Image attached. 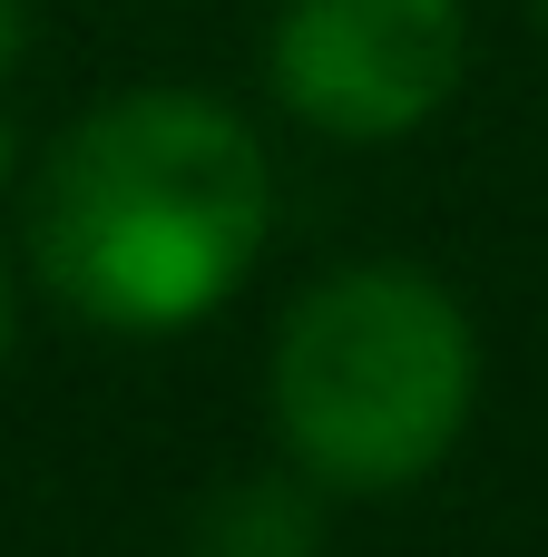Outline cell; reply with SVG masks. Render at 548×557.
<instances>
[{
	"instance_id": "cell-1",
	"label": "cell",
	"mask_w": 548,
	"mask_h": 557,
	"mask_svg": "<svg viewBox=\"0 0 548 557\" xmlns=\"http://www.w3.org/2000/svg\"><path fill=\"white\" fill-rule=\"evenodd\" d=\"M265 137L206 88H127L59 127L29 176V274L98 333L206 323L265 255Z\"/></svg>"
},
{
	"instance_id": "cell-2",
	"label": "cell",
	"mask_w": 548,
	"mask_h": 557,
	"mask_svg": "<svg viewBox=\"0 0 548 557\" xmlns=\"http://www.w3.org/2000/svg\"><path fill=\"white\" fill-rule=\"evenodd\" d=\"M275 441L333 499L412 490L451 460L480 401V333L412 264H343L275 333Z\"/></svg>"
},
{
	"instance_id": "cell-3",
	"label": "cell",
	"mask_w": 548,
	"mask_h": 557,
	"mask_svg": "<svg viewBox=\"0 0 548 557\" xmlns=\"http://www.w3.org/2000/svg\"><path fill=\"white\" fill-rule=\"evenodd\" d=\"M275 98L343 147H392L431 127L471 78L461 0H284L265 39Z\"/></svg>"
},
{
	"instance_id": "cell-4",
	"label": "cell",
	"mask_w": 548,
	"mask_h": 557,
	"mask_svg": "<svg viewBox=\"0 0 548 557\" xmlns=\"http://www.w3.org/2000/svg\"><path fill=\"white\" fill-rule=\"evenodd\" d=\"M186 557H324V509H314V480H235L196 509V539Z\"/></svg>"
},
{
	"instance_id": "cell-5",
	"label": "cell",
	"mask_w": 548,
	"mask_h": 557,
	"mask_svg": "<svg viewBox=\"0 0 548 557\" xmlns=\"http://www.w3.org/2000/svg\"><path fill=\"white\" fill-rule=\"evenodd\" d=\"M20 49H29V0H0V78L20 69Z\"/></svg>"
},
{
	"instance_id": "cell-6",
	"label": "cell",
	"mask_w": 548,
	"mask_h": 557,
	"mask_svg": "<svg viewBox=\"0 0 548 557\" xmlns=\"http://www.w3.org/2000/svg\"><path fill=\"white\" fill-rule=\"evenodd\" d=\"M10 176H20V137H10V117H0V196H10Z\"/></svg>"
},
{
	"instance_id": "cell-7",
	"label": "cell",
	"mask_w": 548,
	"mask_h": 557,
	"mask_svg": "<svg viewBox=\"0 0 548 557\" xmlns=\"http://www.w3.org/2000/svg\"><path fill=\"white\" fill-rule=\"evenodd\" d=\"M0 362H10V255H0Z\"/></svg>"
},
{
	"instance_id": "cell-8",
	"label": "cell",
	"mask_w": 548,
	"mask_h": 557,
	"mask_svg": "<svg viewBox=\"0 0 548 557\" xmlns=\"http://www.w3.org/2000/svg\"><path fill=\"white\" fill-rule=\"evenodd\" d=\"M529 10H539V29H548V0H529Z\"/></svg>"
}]
</instances>
